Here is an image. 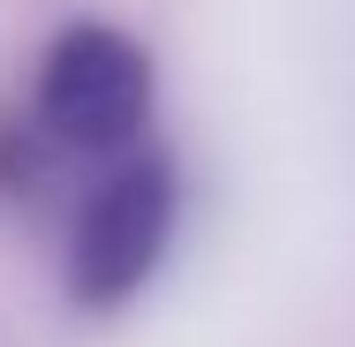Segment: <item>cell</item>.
<instances>
[{"mask_svg":"<svg viewBox=\"0 0 355 347\" xmlns=\"http://www.w3.org/2000/svg\"><path fill=\"white\" fill-rule=\"evenodd\" d=\"M174 159L129 143L114 151V166L83 189L69 226V294L83 310H121L144 279L159 272L166 234H174Z\"/></svg>","mask_w":355,"mask_h":347,"instance_id":"6da1fadb","label":"cell"},{"mask_svg":"<svg viewBox=\"0 0 355 347\" xmlns=\"http://www.w3.org/2000/svg\"><path fill=\"white\" fill-rule=\"evenodd\" d=\"M46 129L38 121H0V197H31L46 174Z\"/></svg>","mask_w":355,"mask_h":347,"instance_id":"3957f363","label":"cell"},{"mask_svg":"<svg viewBox=\"0 0 355 347\" xmlns=\"http://www.w3.org/2000/svg\"><path fill=\"white\" fill-rule=\"evenodd\" d=\"M53 151H129L151 121V61L114 23H69L38 61V114Z\"/></svg>","mask_w":355,"mask_h":347,"instance_id":"7a4b0ae2","label":"cell"}]
</instances>
